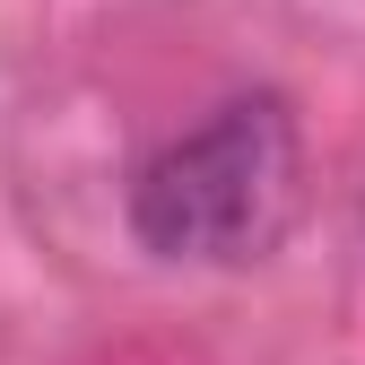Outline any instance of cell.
Here are the masks:
<instances>
[{
    "mask_svg": "<svg viewBox=\"0 0 365 365\" xmlns=\"http://www.w3.org/2000/svg\"><path fill=\"white\" fill-rule=\"evenodd\" d=\"M296 209H304V140L279 96H226L130 182V235L157 261L192 269H244L279 252Z\"/></svg>",
    "mask_w": 365,
    "mask_h": 365,
    "instance_id": "6da1fadb",
    "label": "cell"
}]
</instances>
